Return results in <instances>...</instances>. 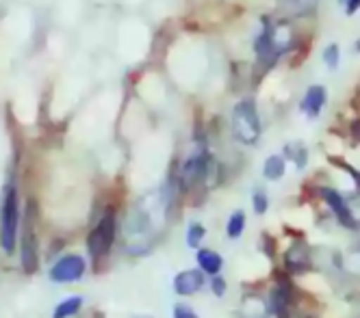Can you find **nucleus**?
Here are the masks:
<instances>
[{"instance_id": "obj_23", "label": "nucleus", "mask_w": 360, "mask_h": 318, "mask_svg": "<svg viewBox=\"0 0 360 318\" xmlns=\"http://www.w3.org/2000/svg\"><path fill=\"white\" fill-rule=\"evenodd\" d=\"M341 7L345 9V15H356L360 11V0H341Z\"/></svg>"}, {"instance_id": "obj_16", "label": "nucleus", "mask_w": 360, "mask_h": 318, "mask_svg": "<svg viewBox=\"0 0 360 318\" xmlns=\"http://www.w3.org/2000/svg\"><path fill=\"white\" fill-rule=\"evenodd\" d=\"M321 61L328 69H339L341 65V46L339 44H328L321 52Z\"/></svg>"}, {"instance_id": "obj_24", "label": "nucleus", "mask_w": 360, "mask_h": 318, "mask_svg": "<svg viewBox=\"0 0 360 318\" xmlns=\"http://www.w3.org/2000/svg\"><path fill=\"white\" fill-rule=\"evenodd\" d=\"M341 167H345V169H347V171L352 173V178H354V180L358 182V187H360V171H356V169H352V167H349V165H345V163H341Z\"/></svg>"}, {"instance_id": "obj_10", "label": "nucleus", "mask_w": 360, "mask_h": 318, "mask_svg": "<svg viewBox=\"0 0 360 318\" xmlns=\"http://www.w3.org/2000/svg\"><path fill=\"white\" fill-rule=\"evenodd\" d=\"M285 262H287L289 273H304L308 269V264H311V249L306 247V243L297 241L295 245L289 247Z\"/></svg>"}, {"instance_id": "obj_4", "label": "nucleus", "mask_w": 360, "mask_h": 318, "mask_svg": "<svg viewBox=\"0 0 360 318\" xmlns=\"http://www.w3.org/2000/svg\"><path fill=\"white\" fill-rule=\"evenodd\" d=\"M20 267L27 275H35L39 271V236L35 227V219L31 217V204L22 212V227H20Z\"/></svg>"}, {"instance_id": "obj_5", "label": "nucleus", "mask_w": 360, "mask_h": 318, "mask_svg": "<svg viewBox=\"0 0 360 318\" xmlns=\"http://www.w3.org/2000/svg\"><path fill=\"white\" fill-rule=\"evenodd\" d=\"M89 271V260L83 253H76V251H68L61 253L48 269V279L53 284L59 286H68V284H76L81 281Z\"/></svg>"}, {"instance_id": "obj_19", "label": "nucleus", "mask_w": 360, "mask_h": 318, "mask_svg": "<svg viewBox=\"0 0 360 318\" xmlns=\"http://www.w3.org/2000/svg\"><path fill=\"white\" fill-rule=\"evenodd\" d=\"M204 236H207V227L200 225V223H191L189 230H187V247L191 249H200Z\"/></svg>"}, {"instance_id": "obj_15", "label": "nucleus", "mask_w": 360, "mask_h": 318, "mask_svg": "<svg viewBox=\"0 0 360 318\" xmlns=\"http://www.w3.org/2000/svg\"><path fill=\"white\" fill-rule=\"evenodd\" d=\"M285 158L291 161L297 169H304L308 165V147L302 141H291L285 145Z\"/></svg>"}, {"instance_id": "obj_11", "label": "nucleus", "mask_w": 360, "mask_h": 318, "mask_svg": "<svg viewBox=\"0 0 360 318\" xmlns=\"http://www.w3.org/2000/svg\"><path fill=\"white\" fill-rule=\"evenodd\" d=\"M291 307V297L285 286H276L269 295V312L278 318H287Z\"/></svg>"}, {"instance_id": "obj_9", "label": "nucleus", "mask_w": 360, "mask_h": 318, "mask_svg": "<svg viewBox=\"0 0 360 318\" xmlns=\"http://www.w3.org/2000/svg\"><path fill=\"white\" fill-rule=\"evenodd\" d=\"M321 195H323L326 204L330 206V210L334 212V215H337L339 223H343V225L349 227V230L358 227V221H356V217H354V212L349 210V206H347V201L341 197V193H337L334 189H321Z\"/></svg>"}, {"instance_id": "obj_13", "label": "nucleus", "mask_w": 360, "mask_h": 318, "mask_svg": "<svg viewBox=\"0 0 360 318\" xmlns=\"http://www.w3.org/2000/svg\"><path fill=\"white\" fill-rule=\"evenodd\" d=\"M195 260H198V267L207 273V275H219V271H221V267H224V260H221V256L217 253V251H213V249H198V256H195Z\"/></svg>"}, {"instance_id": "obj_3", "label": "nucleus", "mask_w": 360, "mask_h": 318, "mask_svg": "<svg viewBox=\"0 0 360 318\" xmlns=\"http://www.w3.org/2000/svg\"><path fill=\"white\" fill-rule=\"evenodd\" d=\"M230 126H233V135L243 145H254L261 139V115L256 109V102L252 98H243L235 104L233 117H230Z\"/></svg>"}, {"instance_id": "obj_21", "label": "nucleus", "mask_w": 360, "mask_h": 318, "mask_svg": "<svg viewBox=\"0 0 360 318\" xmlns=\"http://www.w3.org/2000/svg\"><path fill=\"white\" fill-rule=\"evenodd\" d=\"M174 318H200V316H198V312L191 305L176 303L174 305Z\"/></svg>"}, {"instance_id": "obj_20", "label": "nucleus", "mask_w": 360, "mask_h": 318, "mask_svg": "<svg viewBox=\"0 0 360 318\" xmlns=\"http://www.w3.org/2000/svg\"><path fill=\"white\" fill-rule=\"evenodd\" d=\"M252 206H254V212L256 215H265L267 208H269V197L263 189H256L254 195H252Z\"/></svg>"}, {"instance_id": "obj_26", "label": "nucleus", "mask_w": 360, "mask_h": 318, "mask_svg": "<svg viewBox=\"0 0 360 318\" xmlns=\"http://www.w3.org/2000/svg\"><path fill=\"white\" fill-rule=\"evenodd\" d=\"M137 318H152V316H137Z\"/></svg>"}, {"instance_id": "obj_14", "label": "nucleus", "mask_w": 360, "mask_h": 318, "mask_svg": "<svg viewBox=\"0 0 360 318\" xmlns=\"http://www.w3.org/2000/svg\"><path fill=\"white\" fill-rule=\"evenodd\" d=\"M285 173H287V158H285V154H271V156H267V161L263 165L265 180L278 182V180L285 178Z\"/></svg>"}, {"instance_id": "obj_17", "label": "nucleus", "mask_w": 360, "mask_h": 318, "mask_svg": "<svg viewBox=\"0 0 360 318\" xmlns=\"http://www.w3.org/2000/svg\"><path fill=\"white\" fill-rule=\"evenodd\" d=\"M245 230V212L243 210H235L233 215L228 219V225H226V232H228V238H239Z\"/></svg>"}, {"instance_id": "obj_8", "label": "nucleus", "mask_w": 360, "mask_h": 318, "mask_svg": "<svg viewBox=\"0 0 360 318\" xmlns=\"http://www.w3.org/2000/svg\"><path fill=\"white\" fill-rule=\"evenodd\" d=\"M204 273L202 269H187V271H180L174 277V293L180 297H191L198 295L200 290L204 288Z\"/></svg>"}, {"instance_id": "obj_1", "label": "nucleus", "mask_w": 360, "mask_h": 318, "mask_svg": "<svg viewBox=\"0 0 360 318\" xmlns=\"http://www.w3.org/2000/svg\"><path fill=\"white\" fill-rule=\"evenodd\" d=\"M22 227V206L15 180L7 182L3 201H0V249L5 256H13L18 251Z\"/></svg>"}, {"instance_id": "obj_18", "label": "nucleus", "mask_w": 360, "mask_h": 318, "mask_svg": "<svg viewBox=\"0 0 360 318\" xmlns=\"http://www.w3.org/2000/svg\"><path fill=\"white\" fill-rule=\"evenodd\" d=\"M293 15H308L311 13L317 5H319V0H282Z\"/></svg>"}, {"instance_id": "obj_6", "label": "nucleus", "mask_w": 360, "mask_h": 318, "mask_svg": "<svg viewBox=\"0 0 360 318\" xmlns=\"http://www.w3.org/2000/svg\"><path fill=\"white\" fill-rule=\"evenodd\" d=\"M274 18H263L261 20V31L254 37V57H256V65H259L263 72H269L271 67L278 65V61L285 57L276 46L274 39Z\"/></svg>"}, {"instance_id": "obj_25", "label": "nucleus", "mask_w": 360, "mask_h": 318, "mask_svg": "<svg viewBox=\"0 0 360 318\" xmlns=\"http://www.w3.org/2000/svg\"><path fill=\"white\" fill-rule=\"evenodd\" d=\"M356 50H358V52H360V39H358V41H356Z\"/></svg>"}, {"instance_id": "obj_2", "label": "nucleus", "mask_w": 360, "mask_h": 318, "mask_svg": "<svg viewBox=\"0 0 360 318\" xmlns=\"http://www.w3.org/2000/svg\"><path fill=\"white\" fill-rule=\"evenodd\" d=\"M115 238H117V215L113 208H107L85 238L87 256L94 262H100L102 258H107L115 245Z\"/></svg>"}, {"instance_id": "obj_22", "label": "nucleus", "mask_w": 360, "mask_h": 318, "mask_svg": "<svg viewBox=\"0 0 360 318\" xmlns=\"http://www.w3.org/2000/svg\"><path fill=\"white\" fill-rule=\"evenodd\" d=\"M211 286H213V295H215V297H224V295H226V288H228V284H226V279H224V277H219V275H213V279H211Z\"/></svg>"}, {"instance_id": "obj_7", "label": "nucleus", "mask_w": 360, "mask_h": 318, "mask_svg": "<svg viewBox=\"0 0 360 318\" xmlns=\"http://www.w3.org/2000/svg\"><path fill=\"white\" fill-rule=\"evenodd\" d=\"M326 102H328V89L323 85H311L300 100V111L308 119H317L326 109Z\"/></svg>"}, {"instance_id": "obj_12", "label": "nucleus", "mask_w": 360, "mask_h": 318, "mask_svg": "<svg viewBox=\"0 0 360 318\" xmlns=\"http://www.w3.org/2000/svg\"><path fill=\"white\" fill-rule=\"evenodd\" d=\"M85 305V297L83 295H70L65 299H61L55 310H53V318H76L81 314Z\"/></svg>"}]
</instances>
